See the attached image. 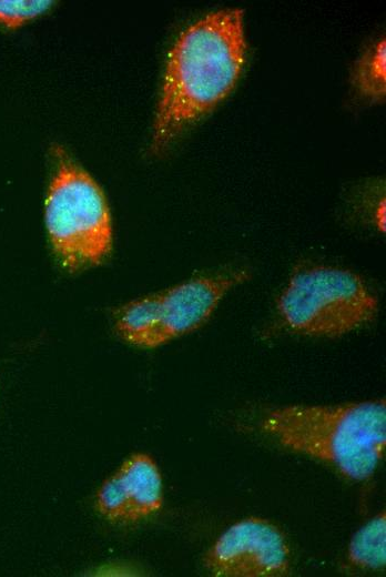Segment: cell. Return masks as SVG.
<instances>
[{
    "label": "cell",
    "instance_id": "cell-6",
    "mask_svg": "<svg viewBox=\"0 0 386 577\" xmlns=\"http://www.w3.org/2000/svg\"><path fill=\"white\" fill-rule=\"evenodd\" d=\"M250 279L245 270L202 275L161 292L158 346L203 325L225 294Z\"/></svg>",
    "mask_w": 386,
    "mask_h": 577
},
{
    "label": "cell",
    "instance_id": "cell-10",
    "mask_svg": "<svg viewBox=\"0 0 386 577\" xmlns=\"http://www.w3.org/2000/svg\"><path fill=\"white\" fill-rule=\"evenodd\" d=\"M386 41L385 37L374 41L356 61L353 71V85L365 99L380 102L386 94Z\"/></svg>",
    "mask_w": 386,
    "mask_h": 577
},
{
    "label": "cell",
    "instance_id": "cell-11",
    "mask_svg": "<svg viewBox=\"0 0 386 577\" xmlns=\"http://www.w3.org/2000/svg\"><path fill=\"white\" fill-rule=\"evenodd\" d=\"M52 4L50 0H0V24L16 29L39 17Z\"/></svg>",
    "mask_w": 386,
    "mask_h": 577
},
{
    "label": "cell",
    "instance_id": "cell-4",
    "mask_svg": "<svg viewBox=\"0 0 386 577\" xmlns=\"http://www.w3.org/2000/svg\"><path fill=\"white\" fill-rule=\"evenodd\" d=\"M276 306L292 331L336 337L372 322L378 312V298L349 270L303 265L291 275Z\"/></svg>",
    "mask_w": 386,
    "mask_h": 577
},
{
    "label": "cell",
    "instance_id": "cell-8",
    "mask_svg": "<svg viewBox=\"0 0 386 577\" xmlns=\"http://www.w3.org/2000/svg\"><path fill=\"white\" fill-rule=\"evenodd\" d=\"M161 322V293L150 294L123 305L115 317L122 340L142 348L158 347Z\"/></svg>",
    "mask_w": 386,
    "mask_h": 577
},
{
    "label": "cell",
    "instance_id": "cell-9",
    "mask_svg": "<svg viewBox=\"0 0 386 577\" xmlns=\"http://www.w3.org/2000/svg\"><path fill=\"white\" fill-rule=\"evenodd\" d=\"M349 561L362 569L383 570L386 565V515L379 513L362 526L348 546Z\"/></svg>",
    "mask_w": 386,
    "mask_h": 577
},
{
    "label": "cell",
    "instance_id": "cell-3",
    "mask_svg": "<svg viewBox=\"0 0 386 577\" xmlns=\"http://www.w3.org/2000/svg\"><path fill=\"white\" fill-rule=\"evenodd\" d=\"M45 199L44 220L60 264L79 271L100 264L112 246L109 206L98 183L63 153Z\"/></svg>",
    "mask_w": 386,
    "mask_h": 577
},
{
    "label": "cell",
    "instance_id": "cell-7",
    "mask_svg": "<svg viewBox=\"0 0 386 577\" xmlns=\"http://www.w3.org/2000/svg\"><path fill=\"white\" fill-rule=\"evenodd\" d=\"M114 474L125 497L129 523L160 510L163 503L162 477L158 465L149 455H131Z\"/></svg>",
    "mask_w": 386,
    "mask_h": 577
},
{
    "label": "cell",
    "instance_id": "cell-2",
    "mask_svg": "<svg viewBox=\"0 0 386 577\" xmlns=\"http://www.w3.org/2000/svg\"><path fill=\"white\" fill-rule=\"evenodd\" d=\"M262 428L283 446L364 482L374 475L385 454L386 404L377 399L284 406L268 411Z\"/></svg>",
    "mask_w": 386,
    "mask_h": 577
},
{
    "label": "cell",
    "instance_id": "cell-1",
    "mask_svg": "<svg viewBox=\"0 0 386 577\" xmlns=\"http://www.w3.org/2000/svg\"><path fill=\"white\" fill-rule=\"evenodd\" d=\"M242 9H221L187 27L172 47L152 134L165 149L186 126L234 89L245 63Z\"/></svg>",
    "mask_w": 386,
    "mask_h": 577
},
{
    "label": "cell",
    "instance_id": "cell-5",
    "mask_svg": "<svg viewBox=\"0 0 386 577\" xmlns=\"http://www.w3.org/2000/svg\"><path fill=\"white\" fill-rule=\"evenodd\" d=\"M204 567L215 577H281L290 574L291 553L275 525L248 517L217 538L204 557Z\"/></svg>",
    "mask_w": 386,
    "mask_h": 577
}]
</instances>
